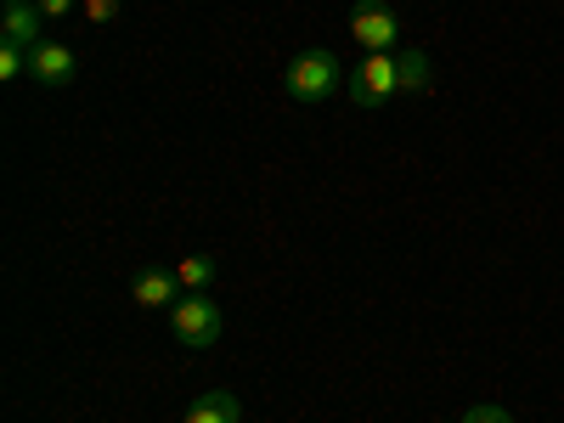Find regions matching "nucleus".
<instances>
[{"instance_id": "obj_1", "label": "nucleus", "mask_w": 564, "mask_h": 423, "mask_svg": "<svg viewBox=\"0 0 564 423\" xmlns=\"http://www.w3.org/2000/svg\"><path fill=\"white\" fill-rule=\"evenodd\" d=\"M345 79H350L345 63L327 52V45H311V52H300L289 68H282V90H289L294 102H327Z\"/></svg>"}, {"instance_id": "obj_2", "label": "nucleus", "mask_w": 564, "mask_h": 423, "mask_svg": "<svg viewBox=\"0 0 564 423\" xmlns=\"http://www.w3.org/2000/svg\"><path fill=\"white\" fill-rule=\"evenodd\" d=\"M350 102L356 108H384L395 90H401V63H395V52H372V57H361L356 68H350Z\"/></svg>"}, {"instance_id": "obj_3", "label": "nucleus", "mask_w": 564, "mask_h": 423, "mask_svg": "<svg viewBox=\"0 0 564 423\" xmlns=\"http://www.w3.org/2000/svg\"><path fill=\"white\" fill-rule=\"evenodd\" d=\"M170 327H175V339L186 345V350H209L215 339H220V305L209 300V294H181L175 305H170Z\"/></svg>"}, {"instance_id": "obj_4", "label": "nucleus", "mask_w": 564, "mask_h": 423, "mask_svg": "<svg viewBox=\"0 0 564 423\" xmlns=\"http://www.w3.org/2000/svg\"><path fill=\"white\" fill-rule=\"evenodd\" d=\"M395 34H401V18L390 0H356V12H350V40L361 45V52H395Z\"/></svg>"}, {"instance_id": "obj_5", "label": "nucleus", "mask_w": 564, "mask_h": 423, "mask_svg": "<svg viewBox=\"0 0 564 423\" xmlns=\"http://www.w3.org/2000/svg\"><path fill=\"white\" fill-rule=\"evenodd\" d=\"M29 74H34L40 85L63 90V85H74V79H79V57L68 52L63 40H40L34 52H29Z\"/></svg>"}, {"instance_id": "obj_6", "label": "nucleus", "mask_w": 564, "mask_h": 423, "mask_svg": "<svg viewBox=\"0 0 564 423\" xmlns=\"http://www.w3.org/2000/svg\"><path fill=\"white\" fill-rule=\"evenodd\" d=\"M130 300H135L141 311H164V305H175V300H181V282H175V271L141 265V271L130 276Z\"/></svg>"}, {"instance_id": "obj_7", "label": "nucleus", "mask_w": 564, "mask_h": 423, "mask_svg": "<svg viewBox=\"0 0 564 423\" xmlns=\"http://www.w3.org/2000/svg\"><path fill=\"white\" fill-rule=\"evenodd\" d=\"M40 7H7V18H0V45H23V52H34V45L45 40L40 34Z\"/></svg>"}, {"instance_id": "obj_8", "label": "nucleus", "mask_w": 564, "mask_h": 423, "mask_svg": "<svg viewBox=\"0 0 564 423\" xmlns=\"http://www.w3.org/2000/svg\"><path fill=\"white\" fill-rule=\"evenodd\" d=\"M243 417V406H238V395H231V390H209L193 412H186L181 423H238Z\"/></svg>"}, {"instance_id": "obj_9", "label": "nucleus", "mask_w": 564, "mask_h": 423, "mask_svg": "<svg viewBox=\"0 0 564 423\" xmlns=\"http://www.w3.org/2000/svg\"><path fill=\"white\" fill-rule=\"evenodd\" d=\"M175 282H181V294H204L209 282H215V260H209V254H186V260H175Z\"/></svg>"}, {"instance_id": "obj_10", "label": "nucleus", "mask_w": 564, "mask_h": 423, "mask_svg": "<svg viewBox=\"0 0 564 423\" xmlns=\"http://www.w3.org/2000/svg\"><path fill=\"white\" fill-rule=\"evenodd\" d=\"M395 63H401V90H423V85H430V57H423V52H395Z\"/></svg>"}, {"instance_id": "obj_11", "label": "nucleus", "mask_w": 564, "mask_h": 423, "mask_svg": "<svg viewBox=\"0 0 564 423\" xmlns=\"http://www.w3.org/2000/svg\"><path fill=\"white\" fill-rule=\"evenodd\" d=\"M463 423H513V417H508V406L480 401V406H468V412H463Z\"/></svg>"}, {"instance_id": "obj_12", "label": "nucleus", "mask_w": 564, "mask_h": 423, "mask_svg": "<svg viewBox=\"0 0 564 423\" xmlns=\"http://www.w3.org/2000/svg\"><path fill=\"white\" fill-rule=\"evenodd\" d=\"M23 68H29V52H23V45H0V74L18 79Z\"/></svg>"}, {"instance_id": "obj_13", "label": "nucleus", "mask_w": 564, "mask_h": 423, "mask_svg": "<svg viewBox=\"0 0 564 423\" xmlns=\"http://www.w3.org/2000/svg\"><path fill=\"white\" fill-rule=\"evenodd\" d=\"M119 7H124V0H85V18H90V23H113Z\"/></svg>"}, {"instance_id": "obj_14", "label": "nucleus", "mask_w": 564, "mask_h": 423, "mask_svg": "<svg viewBox=\"0 0 564 423\" xmlns=\"http://www.w3.org/2000/svg\"><path fill=\"white\" fill-rule=\"evenodd\" d=\"M34 7H40L45 23H52V18H68V12H74V0H34Z\"/></svg>"}, {"instance_id": "obj_15", "label": "nucleus", "mask_w": 564, "mask_h": 423, "mask_svg": "<svg viewBox=\"0 0 564 423\" xmlns=\"http://www.w3.org/2000/svg\"><path fill=\"white\" fill-rule=\"evenodd\" d=\"M7 7H34V0H7Z\"/></svg>"}]
</instances>
